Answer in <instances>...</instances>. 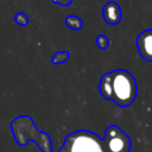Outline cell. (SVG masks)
I'll use <instances>...</instances> for the list:
<instances>
[{
    "label": "cell",
    "instance_id": "cell-1",
    "mask_svg": "<svg viewBox=\"0 0 152 152\" xmlns=\"http://www.w3.org/2000/svg\"><path fill=\"white\" fill-rule=\"evenodd\" d=\"M99 91L103 99L120 107H128L137 97V82L129 71L116 69L101 76Z\"/></svg>",
    "mask_w": 152,
    "mask_h": 152
},
{
    "label": "cell",
    "instance_id": "cell-2",
    "mask_svg": "<svg viewBox=\"0 0 152 152\" xmlns=\"http://www.w3.org/2000/svg\"><path fill=\"white\" fill-rule=\"evenodd\" d=\"M11 131L18 145L25 146L28 141H33L42 152H52L53 145L50 134L39 131L30 115H21L13 119Z\"/></svg>",
    "mask_w": 152,
    "mask_h": 152
},
{
    "label": "cell",
    "instance_id": "cell-3",
    "mask_svg": "<svg viewBox=\"0 0 152 152\" xmlns=\"http://www.w3.org/2000/svg\"><path fill=\"white\" fill-rule=\"evenodd\" d=\"M58 152H107L102 138L88 129L69 133Z\"/></svg>",
    "mask_w": 152,
    "mask_h": 152
},
{
    "label": "cell",
    "instance_id": "cell-4",
    "mask_svg": "<svg viewBox=\"0 0 152 152\" xmlns=\"http://www.w3.org/2000/svg\"><path fill=\"white\" fill-rule=\"evenodd\" d=\"M107 152H129L132 142L129 137L116 125H109L102 138Z\"/></svg>",
    "mask_w": 152,
    "mask_h": 152
},
{
    "label": "cell",
    "instance_id": "cell-5",
    "mask_svg": "<svg viewBox=\"0 0 152 152\" xmlns=\"http://www.w3.org/2000/svg\"><path fill=\"white\" fill-rule=\"evenodd\" d=\"M137 48L139 55L145 61L152 63V28L139 33L137 38Z\"/></svg>",
    "mask_w": 152,
    "mask_h": 152
},
{
    "label": "cell",
    "instance_id": "cell-6",
    "mask_svg": "<svg viewBox=\"0 0 152 152\" xmlns=\"http://www.w3.org/2000/svg\"><path fill=\"white\" fill-rule=\"evenodd\" d=\"M102 18L108 25H118L121 21V7L115 1H108L102 8Z\"/></svg>",
    "mask_w": 152,
    "mask_h": 152
},
{
    "label": "cell",
    "instance_id": "cell-7",
    "mask_svg": "<svg viewBox=\"0 0 152 152\" xmlns=\"http://www.w3.org/2000/svg\"><path fill=\"white\" fill-rule=\"evenodd\" d=\"M64 23L71 30H81L83 27V20L77 15H68Z\"/></svg>",
    "mask_w": 152,
    "mask_h": 152
},
{
    "label": "cell",
    "instance_id": "cell-8",
    "mask_svg": "<svg viewBox=\"0 0 152 152\" xmlns=\"http://www.w3.org/2000/svg\"><path fill=\"white\" fill-rule=\"evenodd\" d=\"M69 57H70L69 51H59V52H56V53L52 56L51 61H52L53 64L57 65V64H63V63H65V62L69 59Z\"/></svg>",
    "mask_w": 152,
    "mask_h": 152
},
{
    "label": "cell",
    "instance_id": "cell-9",
    "mask_svg": "<svg viewBox=\"0 0 152 152\" xmlns=\"http://www.w3.org/2000/svg\"><path fill=\"white\" fill-rule=\"evenodd\" d=\"M14 21L15 24H18L19 26H26L28 24V17L24 13V12H18L14 15Z\"/></svg>",
    "mask_w": 152,
    "mask_h": 152
},
{
    "label": "cell",
    "instance_id": "cell-10",
    "mask_svg": "<svg viewBox=\"0 0 152 152\" xmlns=\"http://www.w3.org/2000/svg\"><path fill=\"white\" fill-rule=\"evenodd\" d=\"M96 45L97 48H100L101 50H106L109 46V39L107 38V36L104 34H99L96 37Z\"/></svg>",
    "mask_w": 152,
    "mask_h": 152
},
{
    "label": "cell",
    "instance_id": "cell-11",
    "mask_svg": "<svg viewBox=\"0 0 152 152\" xmlns=\"http://www.w3.org/2000/svg\"><path fill=\"white\" fill-rule=\"evenodd\" d=\"M53 4H57V5H61V6H70L72 0H52Z\"/></svg>",
    "mask_w": 152,
    "mask_h": 152
}]
</instances>
